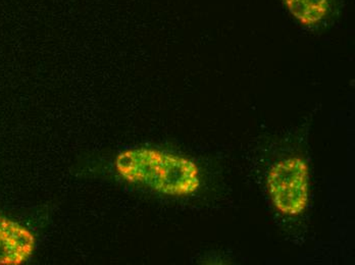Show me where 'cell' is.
<instances>
[{
    "mask_svg": "<svg viewBox=\"0 0 355 265\" xmlns=\"http://www.w3.org/2000/svg\"><path fill=\"white\" fill-rule=\"evenodd\" d=\"M114 167L125 182L162 195L185 197L200 187V172L194 161L155 148L125 149L116 155Z\"/></svg>",
    "mask_w": 355,
    "mask_h": 265,
    "instance_id": "6da1fadb",
    "label": "cell"
},
{
    "mask_svg": "<svg viewBox=\"0 0 355 265\" xmlns=\"http://www.w3.org/2000/svg\"><path fill=\"white\" fill-rule=\"evenodd\" d=\"M272 203L283 214H302L309 201V167L300 157L276 163L268 178Z\"/></svg>",
    "mask_w": 355,
    "mask_h": 265,
    "instance_id": "7a4b0ae2",
    "label": "cell"
},
{
    "mask_svg": "<svg viewBox=\"0 0 355 265\" xmlns=\"http://www.w3.org/2000/svg\"><path fill=\"white\" fill-rule=\"evenodd\" d=\"M33 232L21 223L0 215V265H21L35 251Z\"/></svg>",
    "mask_w": 355,
    "mask_h": 265,
    "instance_id": "3957f363",
    "label": "cell"
},
{
    "mask_svg": "<svg viewBox=\"0 0 355 265\" xmlns=\"http://www.w3.org/2000/svg\"><path fill=\"white\" fill-rule=\"evenodd\" d=\"M290 14L303 26L320 24L330 10V0H282Z\"/></svg>",
    "mask_w": 355,
    "mask_h": 265,
    "instance_id": "277c9868",
    "label": "cell"
}]
</instances>
